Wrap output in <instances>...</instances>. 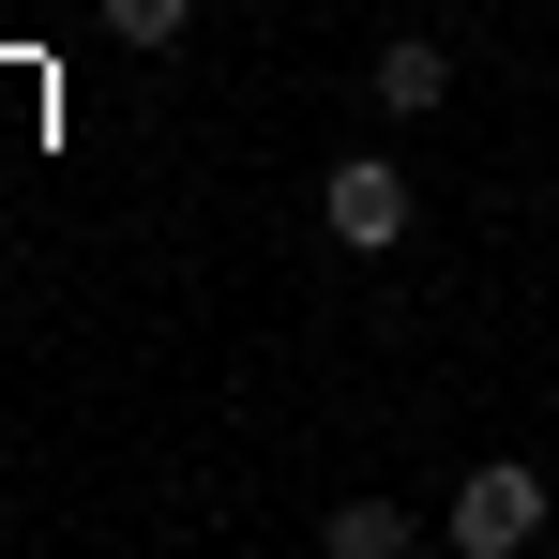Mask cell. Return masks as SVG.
<instances>
[{
    "label": "cell",
    "mask_w": 559,
    "mask_h": 559,
    "mask_svg": "<svg viewBox=\"0 0 559 559\" xmlns=\"http://www.w3.org/2000/svg\"><path fill=\"white\" fill-rule=\"evenodd\" d=\"M439 530H454L468 559H514V545H545V468H530V454H484V468L454 484V514H439Z\"/></svg>",
    "instance_id": "1"
},
{
    "label": "cell",
    "mask_w": 559,
    "mask_h": 559,
    "mask_svg": "<svg viewBox=\"0 0 559 559\" xmlns=\"http://www.w3.org/2000/svg\"><path fill=\"white\" fill-rule=\"evenodd\" d=\"M318 227H333L348 258H393V242H408V167H378V152H333V167H318Z\"/></svg>",
    "instance_id": "2"
},
{
    "label": "cell",
    "mask_w": 559,
    "mask_h": 559,
    "mask_svg": "<svg viewBox=\"0 0 559 559\" xmlns=\"http://www.w3.org/2000/svg\"><path fill=\"white\" fill-rule=\"evenodd\" d=\"M364 92H378V121H439V106H454V46H439V31H393Z\"/></svg>",
    "instance_id": "3"
},
{
    "label": "cell",
    "mask_w": 559,
    "mask_h": 559,
    "mask_svg": "<svg viewBox=\"0 0 559 559\" xmlns=\"http://www.w3.org/2000/svg\"><path fill=\"white\" fill-rule=\"evenodd\" d=\"M318 545H333V559H408L424 530H408L393 499H333V514H318Z\"/></svg>",
    "instance_id": "4"
},
{
    "label": "cell",
    "mask_w": 559,
    "mask_h": 559,
    "mask_svg": "<svg viewBox=\"0 0 559 559\" xmlns=\"http://www.w3.org/2000/svg\"><path fill=\"white\" fill-rule=\"evenodd\" d=\"M106 31H121V46H182L197 0H106Z\"/></svg>",
    "instance_id": "5"
}]
</instances>
